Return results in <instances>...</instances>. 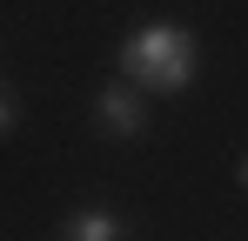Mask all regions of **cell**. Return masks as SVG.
Here are the masks:
<instances>
[{
	"label": "cell",
	"instance_id": "cell-1",
	"mask_svg": "<svg viewBox=\"0 0 248 241\" xmlns=\"http://www.w3.org/2000/svg\"><path fill=\"white\" fill-rule=\"evenodd\" d=\"M195 34L188 27H174V20H148V27H134L121 47V74L134 87H148V94H181L188 80H195Z\"/></svg>",
	"mask_w": 248,
	"mask_h": 241
},
{
	"label": "cell",
	"instance_id": "cell-3",
	"mask_svg": "<svg viewBox=\"0 0 248 241\" xmlns=\"http://www.w3.org/2000/svg\"><path fill=\"white\" fill-rule=\"evenodd\" d=\"M121 214H108V208H81L67 228H61V241H121Z\"/></svg>",
	"mask_w": 248,
	"mask_h": 241
},
{
	"label": "cell",
	"instance_id": "cell-4",
	"mask_svg": "<svg viewBox=\"0 0 248 241\" xmlns=\"http://www.w3.org/2000/svg\"><path fill=\"white\" fill-rule=\"evenodd\" d=\"M14 127V101H7V87H0V134Z\"/></svg>",
	"mask_w": 248,
	"mask_h": 241
},
{
	"label": "cell",
	"instance_id": "cell-5",
	"mask_svg": "<svg viewBox=\"0 0 248 241\" xmlns=\"http://www.w3.org/2000/svg\"><path fill=\"white\" fill-rule=\"evenodd\" d=\"M242 188H248V161H242Z\"/></svg>",
	"mask_w": 248,
	"mask_h": 241
},
{
	"label": "cell",
	"instance_id": "cell-2",
	"mask_svg": "<svg viewBox=\"0 0 248 241\" xmlns=\"http://www.w3.org/2000/svg\"><path fill=\"white\" fill-rule=\"evenodd\" d=\"M94 114H101V127H108V134H141V127H148V107H141V94H134V87H101V101H94Z\"/></svg>",
	"mask_w": 248,
	"mask_h": 241
}]
</instances>
